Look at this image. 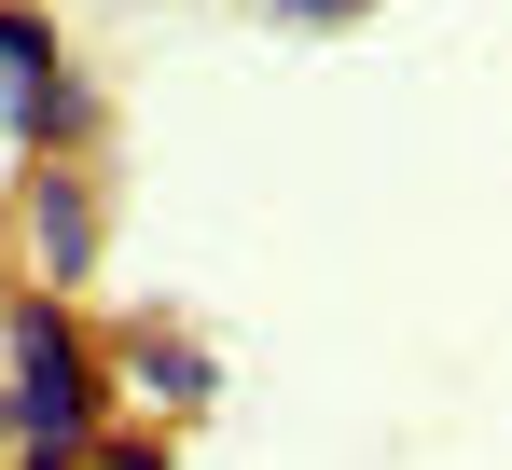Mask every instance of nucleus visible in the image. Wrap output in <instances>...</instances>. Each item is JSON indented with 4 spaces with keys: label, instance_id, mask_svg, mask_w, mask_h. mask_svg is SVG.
<instances>
[{
    "label": "nucleus",
    "instance_id": "f257e3e1",
    "mask_svg": "<svg viewBox=\"0 0 512 470\" xmlns=\"http://www.w3.org/2000/svg\"><path fill=\"white\" fill-rule=\"evenodd\" d=\"M0 332H14V388H0L14 457H84L97 443V360H84V332H70V305L42 291V305H14Z\"/></svg>",
    "mask_w": 512,
    "mask_h": 470
},
{
    "label": "nucleus",
    "instance_id": "f03ea898",
    "mask_svg": "<svg viewBox=\"0 0 512 470\" xmlns=\"http://www.w3.org/2000/svg\"><path fill=\"white\" fill-rule=\"evenodd\" d=\"M28 249H42V277H56V291L97 263V194L70 180V166H28Z\"/></svg>",
    "mask_w": 512,
    "mask_h": 470
},
{
    "label": "nucleus",
    "instance_id": "7ed1b4c3",
    "mask_svg": "<svg viewBox=\"0 0 512 470\" xmlns=\"http://www.w3.org/2000/svg\"><path fill=\"white\" fill-rule=\"evenodd\" d=\"M139 388H153V401H208V388H222V360L180 346V332H139Z\"/></svg>",
    "mask_w": 512,
    "mask_h": 470
},
{
    "label": "nucleus",
    "instance_id": "20e7f679",
    "mask_svg": "<svg viewBox=\"0 0 512 470\" xmlns=\"http://www.w3.org/2000/svg\"><path fill=\"white\" fill-rule=\"evenodd\" d=\"M97 470H167V443H97Z\"/></svg>",
    "mask_w": 512,
    "mask_h": 470
},
{
    "label": "nucleus",
    "instance_id": "39448f33",
    "mask_svg": "<svg viewBox=\"0 0 512 470\" xmlns=\"http://www.w3.org/2000/svg\"><path fill=\"white\" fill-rule=\"evenodd\" d=\"M277 14H291V28H333V14H360V0H277Z\"/></svg>",
    "mask_w": 512,
    "mask_h": 470
},
{
    "label": "nucleus",
    "instance_id": "423d86ee",
    "mask_svg": "<svg viewBox=\"0 0 512 470\" xmlns=\"http://www.w3.org/2000/svg\"><path fill=\"white\" fill-rule=\"evenodd\" d=\"M28 470H70V457H28Z\"/></svg>",
    "mask_w": 512,
    "mask_h": 470
}]
</instances>
